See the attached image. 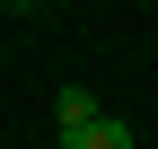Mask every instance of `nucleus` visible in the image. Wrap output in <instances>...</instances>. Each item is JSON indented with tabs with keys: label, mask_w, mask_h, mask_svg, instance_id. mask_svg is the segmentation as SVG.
<instances>
[{
	"label": "nucleus",
	"mask_w": 158,
	"mask_h": 149,
	"mask_svg": "<svg viewBox=\"0 0 158 149\" xmlns=\"http://www.w3.org/2000/svg\"><path fill=\"white\" fill-rule=\"evenodd\" d=\"M53 123H62V149H79V140H88V123H97V97H88V88H62Z\"/></svg>",
	"instance_id": "nucleus-1"
},
{
	"label": "nucleus",
	"mask_w": 158,
	"mask_h": 149,
	"mask_svg": "<svg viewBox=\"0 0 158 149\" xmlns=\"http://www.w3.org/2000/svg\"><path fill=\"white\" fill-rule=\"evenodd\" d=\"M79 149H132V123H123V114H97V123H88V140H79Z\"/></svg>",
	"instance_id": "nucleus-2"
}]
</instances>
